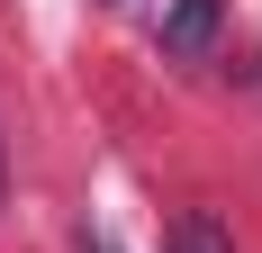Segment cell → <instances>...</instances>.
Instances as JSON below:
<instances>
[{
    "instance_id": "2",
    "label": "cell",
    "mask_w": 262,
    "mask_h": 253,
    "mask_svg": "<svg viewBox=\"0 0 262 253\" xmlns=\"http://www.w3.org/2000/svg\"><path fill=\"white\" fill-rule=\"evenodd\" d=\"M163 253H235V244H226V226H217L208 208H181V217L163 226Z\"/></svg>"
},
{
    "instance_id": "4",
    "label": "cell",
    "mask_w": 262,
    "mask_h": 253,
    "mask_svg": "<svg viewBox=\"0 0 262 253\" xmlns=\"http://www.w3.org/2000/svg\"><path fill=\"white\" fill-rule=\"evenodd\" d=\"M0 190H9V163H0Z\"/></svg>"
},
{
    "instance_id": "1",
    "label": "cell",
    "mask_w": 262,
    "mask_h": 253,
    "mask_svg": "<svg viewBox=\"0 0 262 253\" xmlns=\"http://www.w3.org/2000/svg\"><path fill=\"white\" fill-rule=\"evenodd\" d=\"M208 36H217V0H172L163 46H172V54H208Z\"/></svg>"
},
{
    "instance_id": "3",
    "label": "cell",
    "mask_w": 262,
    "mask_h": 253,
    "mask_svg": "<svg viewBox=\"0 0 262 253\" xmlns=\"http://www.w3.org/2000/svg\"><path fill=\"white\" fill-rule=\"evenodd\" d=\"M81 253H118V235H108V226H91V235H81Z\"/></svg>"
}]
</instances>
